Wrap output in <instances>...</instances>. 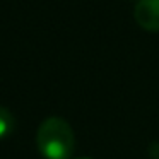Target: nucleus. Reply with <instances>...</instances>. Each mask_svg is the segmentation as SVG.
Wrapping results in <instances>:
<instances>
[{"instance_id":"1","label":"nucleus","mask_w":159,"mask_h":159,"mask_svg":"<svg viewBox=\"0 0 159 159\" xmlns=\"http://www.w3.org/2000/svg\"><path fill=\"white\" fill-rule=\"evenodd\" d=\"M36 145L45 159H70L75 147L72 127L63 118H46L36 132Z\"/></svg>"},{"instance_id":"2","label":"nucleus","mask_w":159,"mask_h":159,"mask_svg":"<svg viewBox=\"0 0 159 159\" xmlns=\"http://www.w3.org/2000/svg\"><path fill=\"white\" fill-rule=\"evenodd\" d=\"M134 17L140 28L159 31V0H139L135 4Z\"/></svg>"},{"instance_id":"3","label":"nucleus","mask_w":159,"mask_h":159,"mask_svg":"<svg viewBox=\"0 0 159 159\" xmlns=\"http://www.w3.org/2000/svg\"><path fill=\"white\" fill-rule=\"evenodd\" d=\"M14 127H16L14 115L5 106H0V140H4L5 137H9L14 132Z\"/></svg>"},{"instance_id":"4","label":"nucleus","mask_w":159,"mask_h":159,"mask_svg":"<svg viewBox=\"0 0 159 159\" xmlns=\"http://www.w3.org/2000/svg\"><path fill=\"white\" fill-rule=\"evenodd\" d=\"M75 159H89V157H75Z\"/></svg>"}]
</instances>
